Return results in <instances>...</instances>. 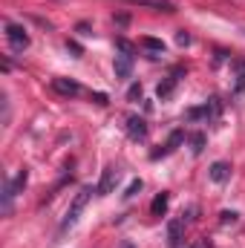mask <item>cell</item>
<instances>
[{
  "mask_svg": "<svg viewBox=\"0 0 245 248\" xmlns=\"http://www.w3.org/2000/svg\"><path fill=\"white\" fill-rule=\"evenodd\" d=\"M119 179H122V170L116 165H107L104 173H101V179H98V185H95V193L98 196H110L116 190V185H119Z\"/></svg>",
  "mask_w": 245,
  "mask_h": 248,
  "instance_id": "obj_5",
  "label": "cell"
},
{
  "mask_svg": "<svg viewBox=\"0 0 245 248\" xmlns=\"http://www.w3.org/2000/svg\"><path fill=\"white\" fill-rule=\"evenodd\" d=\"M138 44H141V46H144L147 52H153L150 58H159V55H165V44H162L159 38H141Z\"/></svg>",
  "mask_w": 245,
  "mask_h": 248,
  "instance_id": "obj_15",
  "label": "cell"
},
{
  "mask_svg": "<svg viewBox=\"0 0 245 248\" xmlns=\"http://www.w3.org/2000/svg\"><path fill=\"white\" fill-rule=\"evenodd\" d=\"M127 136H130L133 141H144V139H147V122H144L141 116H130V119H127Z\"/></svg>",
  "mask_w": 245,
  "mask_h": 248,
  "instance_id": "obj_9",
  "label": "cell"
},
{
  "mask_svg": "<svg viewBox=\"0 0 245 248\" xmlns=\"http://www.w3.org/2000/svg\"><path fill=\"white\" fill-rule=\"evenodd\" d=\"M237 217H240L237 211H222V214H219V225H234Z\"/></svg>",
  "mask_w": 245,
  "mask_h": 248,
  "instance_id": "obj_18",
  "label": "cell"
},
{
  "mask_svg": "<svg viewBox=\"0 0 245 248\" xmlns=\"http://www.w3.org/2000/svg\"><path fill=\"white\" fill-rule=\"evenodd\" d=\"M184 225H187L184 219H173V222L168 225V237H170V246H173V248L182 243V231H184Z\"/></svg>",
  "mask_w": 245,
  "mask_h": 248,
  "instance_id": "obj_14",
  "label": "cell"
},
{
  "mask_svg": "<svg viewBox=\"0 0 245 248\" xmlns=\"http://www.w3.org/2000/svg\"><path fill=\"white\" fill-rule=\"evenodd\" d=\"M92 98H95V101H98V104H107V95H104V93H95V95H92Z\"/></svg>",
  "mask_w": 245,
  "mask_h": 248,
  "instance_id": "obj_25",
  "label": "cell"
},
{
  "mask_svg": "<svg viewBox=\"0 0 245 248\" xmlns=\"http://www.w3.org/2000/svg\"><path fill=\"white\" fill-rule=\"evenodd\" d=\"M190 150H193L196 156L205 150V133H193V136H190Z\"/></svg>",
  "mask_w": 245,
  "mask_h": 248,
  "instance_id": "obj_17",
  "label": "cell"
},
{
  "mask_svg": "<svg viewBox=\"0 0 245 248\" xmlns=\"http://www.w3.org/2000/svg\"><path fill=\"white\" fill-rule=\"evenodd\" d=\"M127 98H130V101L141 98V84H133V87H130V93H127Z\"/></svg>",
  "mask_w": 245,
  "mask_h": 248,
  "instance_id": "obj_21",
  "label": "cell"
},
{
  "mask_svg": "<svg viewBox=\"0 0 245 248\" xmlns=\"http://www.w3.org/2000/svg\"><path fill=\"white\" fill-rule=\"evenodd\" d=\"M190 248H211V246H208V240H196Z\"/></svg>",
  "mask_w": 245,
  "mask_h": 248,
  "instance_id": "obj_26",
  "label": "cell"
},
{
  "mask_svg": "<svg viewBox=\"0 0 245 248\" xmlns=\"http://www.w3.org/2000/svg\"><path fill=\"white\" fill-rule=\"evenodd\" d=\"M26 179H29V170L20 168L15 179H6V182H3V214H12V199L17 196V190H23Z\"/></svg>",
  "mask_w": 245,
  "mask_h": 248,
  "instance_id": "obj_3",
  "label": "cell"
},
{
  "mask_svg": "<svg viewBox=\"0 0 245 248\" xmlns=\"http://www.w3.org/2000/svg\"><path fill=\"white\" fill-rule=\"evenodd\" d=\"M116 46H119L122 52H130V55L136 52V49H133V44H130V41H124V38H116Z\"/></svg>",
  "mask_w": 245,
  "mask_h": 248,
  "instance_id": "obj_20",
  "label": "cell"
},
{
  "mask_svg": "<svg viewBox=\"0 0 245 248\" xmlns=\"http://www.w3.org/2000/svg\"><path fill=\"white\" fill-rule=\"evenodd\" d=\"M127 6H138V9H153V12H176L173 0H124Z\"/></svg>",
  "mask_w": 245,
  "mask_h": 248,
  "instance_id": "obj_8",
  "label": "cell"
},
{
  "mask_svg": "<svg viewBox=\"0 0 245 248\" xmlns=\"http://www.w3.org/2000/svg\"><path fill=\"white\" fill-rule=\"evenodd\" d=\"M52 90L63 95V98H75V95H81V84L78 81H72V78H52Z\"/></svg>",
  "mask_w": 245,
  "mask_h": 248,
  "instance_id": "obj_7",
  "label": "cell"
},
{
  "mask_svg": "<svg viewBox=\"0 0 245 248\" xmlns=\"http://www.w3.org/2000/svg\"><path fill=\"white\" fill-rule=\"evenodd\" d=\"M176 44H179V46H187V44H190V35H187V32H179V35H176Z\"/></svg>",
  "mask_w": 245,
  "mask_h": 248,
  "instance_id": "obj_23",
  "label": "cell"
},
{
  "mask_svg": "<svg viewBox=\"0 0 245 248\" xmlns=\"http://www.w3.org/2000/svg\"><path fill=\"white\" fill-rule=\"evenodd\" d=\"M231 66H234V75H231L234 84H231V90H234V93H243L245 90V61L243 58H234Z\"/></svg>",
  "mask_w": 245,
  "mask_h": 248,
  "instance_id": "obj_13",
  "label": "cell"
},
{
  "mask_svg": "<svg viewBox=\"0 0 245 248\" xmlns=\"http://www.w3.org/2000/svg\"><path fill=\"white\" fill-rule=\"evenodd\" d=\"M127 20H130L127 15H119V17H116V23H119V26H127Z\"/></svg>",
  "mask_w": 245,
  "mask_h": 248,
  "instance_id": "obj_27",
  "label": "cell"
},
{
  "mask_svg": "<svg viewBox=\"0 0 245 248\" xmlns=\"http://www.w3.org/2000/svg\"><path fill=\"white\" fill-rule=\"evenodd\" d=\"M75 29H78V35H90V23H78Z\"/></svg>",
  "mask_w": 245,
  "mask_h": 248,
  "instance_id": "obj_24",
  "label": "cell"
},
{
  "mask_svg": "<svg viewBox=\"0 0 245 248\" xmlns=\"http://www.w3.org/2000/svg\"><path fill=\"white\" fill-rule=\"evenodd\" d=\"M138 190H141V179H133V182L127 185V190H124V199H133Z\"/></svg>",
  "mask_w": 245,
  "mask_h": 248,
  "instance_id": "obj_19",
  "label": "cell"
},
{
  "mask_svg": "<svg viewBox=\"0 0 245 248\" xmlns=\"http://www.w3.org/2000/svg\"><path fill=\"white\" fill-rule=\"evenodd\" d=\"M182 141H184V133H182V130H173V133H170V139H168V144H165L162 150H153V153H150V159L156 162V159H162V156H170Z\"/></svg>",
  "mask_w": 245,
  "mask_h": 248,
  "instance_id": "obj_10",
  "label": "cell"
},
{
  "mask_svg": "<svg viewBox=\"0 0 245 248\" xmlns=\"http://www.w3.org/2000/svg\"><path fill=\"white\" fill-rule=\"evenodd\" d=\"M6 41H9L12 52H26L29 49V32L20 23H6Z\"/></svg>",
  "mask_w": 245,
  "mask_h": 248,
  "instance_id": "obj_4",
  "label": "cell"
},
{
  "mask_svg": "<svg viewBox=\"0 0 245 248\" xmlns=\"http://www.w3.org/2000/svg\"><path fill=\"white\" fill-rule=\"evenodd\" d=\"M219 113H222V101L219 98H208L202 107H190L187 113H184V119L187 122H214V119H219Z\"/></svg>",
  "mask_w": 245,
  "mask_h": 248,
  "instance_id": "obj_2",
  "label": "cell"
},
{
  "mask_svg": "<svg viewBox=\"0 0 245 248\" xmlns=\"http://www.w3.org/2000/svg\"><path fill=\"white\" fill-rule=\"evenodd\" d=\"M113 66H116V78H130V72H133V55L119 49V55H116Z\"/></svg>",
  "mask_w": 245,
  "mask_h": 248,
  "instance_id": "obj_12",
  "label": "cell"
},
{
  "mask_svg": "<svg viewBox=\"0 0 245 248\" xmlns=\"http://www.w3.org/2000/svg\"><path fill=\"white\" fill-rule=\"evenodd\" d=\"M208 176H211V182L225 185V182L231 179V165H228V162H214L211 170H208Z\"/></svg>",
  "mask_w": 245,
  "mask_h": 248,
  "instance_id": "obj_11",
  "label": "cell"
},
{
  "mask_svg": "<svg viewBox=\"0 0 245 248\" xmlns=\"http://www.w3.org/2000/svg\"><path fill=\"white\" fill-rule=\"evenodd\" d=\"M92 199V187L87 185V187H81L78 193H75V199H72V205L66 208V217L61 219V234L66 231V228H72L75 222H78V217H81V211L87 208V202Z\"/></svg>",
  "mask_w": 245,
  "mask_h": 248,
  "instance_id": "obj_1",
  "label": "cell"
},
{
  "mask_svg": "<svg viewBox=\"0 0 245 248\" xmlns=\"http://www.w3.org/2000/svg\"><path fill=\"white\" fill-rule=\"evenodd\" d=\"M182 75H184V69H182V66H176V69H173V72H170V75H168L159 87H156L159 101H168V98L173 95V90H176V84H179V78H182Z\"/></svg>",
  "mask_w": 245,
  "mask_h": 248,
  "instance_id": "obj_6",
  "label": "cell"
},
{
  "mask_svg": "<svg viewBox=\"0 0 245 248\" xmlns=\"http://www.w3.org/2000/svg\"><path fill=\"white\" fill-rule=\"evenodd\" d=\"M168 202H170V193L168 190H162L156 199H153V205H150V211H153V217H162L165 211H168Z\"/></svg>",
  "mask_w": 245,
  "mask_h": 248,
  "instance_id": "obj_16",
  "label": "cell"
},
{
  "mask_svg": "<svg viewBox=\"0 0 245 248\" xmlns=\"http://www.w3.org/2000/svg\"><path fill=\"white\" fill-rule=\"evenodd\" d=\"M66 49H72V52H75V58H81V55H84V49H81L75 41H66Z\"/></svg>",
  "mask_w": 245,
  "mask_h": 248,
  "instance_id": "obj_22",
  "label": "cell"
}]
</instances>
